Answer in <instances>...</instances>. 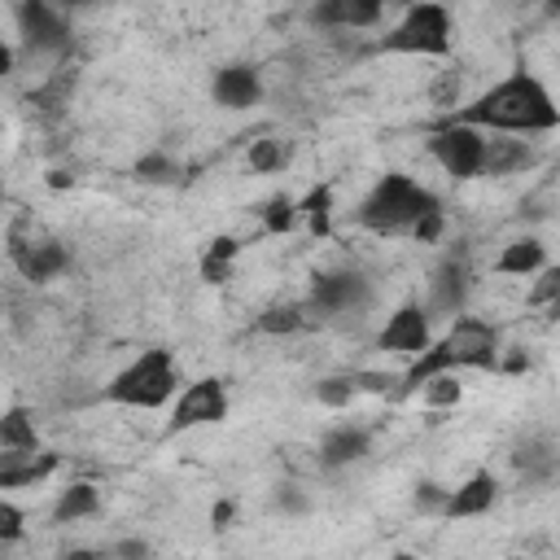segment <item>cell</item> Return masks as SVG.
<instances>
[{
    "instance_id": "cell-1",
    "label": "cell",
    "mask_w": 560,
    "mask_h": 560,
    "mask_svg": "<svg viewBox=\"0 0 560 560\" xmlns=\"http://www.w3.org/2000/svg\"><path fill=\"white\" fill-rule=\"evenodd\" d=\"M446 118L477 127L486 136H547L560 131V101L551 96L542 74H534L529 66H512L503 79L481 88Z\"/></svg>"
},
{
    "instance_id": "cell-2",
    "label": "cell",
    "mask_w": 560,
    "mask_h": 560,
    "mask_svg": "<svg viewBox=\"0 0 560 560\" xmlns=\"http://www.w3.org/2000/svg\"><path fill=\"white\" fill-rule=\"evenodd\" d=\"M503 350L508 346H503L499 324L486 319V315L464 311V315H455L446 324V332H438V341L420 359H411L402 368V385H398L394 402H407L429 376H442V372H499Z\"/></svg>"
},
{
    "instance_id": "cell-3",
    "label": "cell",
    "mask_w": 560,
    "mask_h": 560,
    "mask_svg": "<svg viewBox=\"0 0 560 560\" xmlns=\"http://www.w3.org/2000/svg\"><path fill=\"white\" fill-rule=\"evenodd\" d=\"M184 372H179V359L175 350L166 346H149L140 350L136 359H127L101 389V398L109 407H127V411H162L179 398L184 389Z\"/></svg>"
},
{
    "instance_id": "cell-4",
    "label": "cell",
    "mask_w": 560,
    "mask_h": 560,
    "mask_svg": "<svg viewBox=\"0 0 560 560\" xmlns=\"http://www.w3.org/2000/svg\"><path fill=\"white\" fill-rule=\"evenodd\" d=\"M433 210H442V201H438V192L429 184L411 179L407 171H385L363 192V201L354 210V223L363 232H372V236H398V232L411 236V228Z\"/></svg>"
},
{
    "instance_id": "cell-5",
    "label": "cell",
    "mask_w": 560,
    "mask_h": 560,
    "mask_svg": "<svg viewBox=\"0 0 560 560\" xmlns=\"http://www.w3.org/2000/svg\"><path fill=\"white\" fill-rule=\"evenodd\" d=\"M385 57H424V61H446L455 52V13L438 0H416L407 4L372 44Z\"/></svg>"
},
{
    "instance_id": "cell-6",
    "label": "cell",
    "mask_w": 560,
    "mask_h": 560,
    "mask_svg": "<svg viewBox=\"0 0 560 560\" xmlns=\"http://www.w3.org/2000/svg\"><path fill=\"white\" fill-rule=\"evenodd\" d=\"M424 153L455 184L481 179V171H486V131L464 127V122H451V118H438L429 127V136H424Z\"/></svg>"
},
{
    "instance_id": "cell-7",
    "label": "cell",
    "mask_w": 560,
    "mask_h": 560,
    "mask_svg": "<svg viewBox=\"0 0 560 560\" xmlns=\"http://www.w3.org/2000/svg\"><path fill=\"white\" fill-rule=\"evenodd\" d=\"M306 306L315 319H346V315H363L372 306V280L363 271H319L306 289Z\"/></svg>"
},
{
    "instance_id": "cell-8",
    "label": "cell",
    "mask_w": 560,
    "mask_h": 560,
    "mask_svg": "<svg viewBox=\"0 0 560 560\" xmlns=\"http://www.w3.org/2000/svg\"><path fill=\"white\" fill-rule=\"evenodd\" d=\"M232 411V398H228V385L219 376H197L179 389V398L171 402V416H166V433H192V429H214L223 424Z\"/></svg>"
},
{
    "instance_id": "cell-9",
    "label": "cell",
    "mask_w": 560,
    "mask_h": 560,
    "mask_svg": "<svg viewBox=\"0 0 560 560\" xmlns=\"http://www.w3.org/2000/svg\"><path fill=\"white\" fill-rule=\"evenodd\" d=\"M433 341H438V332H433V315L424 311L420 298L398 302V306L385 315V324L376 328V350L398 354V359H407V363L420 359Z\"/></svg>"
},
{
    "instance_id": "cell-10",
    "label": "cell",
    "mask_w": 560,
    "mask_h": 560,
    "mask_svg": "<svg viewBox=\"0 0 560 560\" xmlns=\"http://www.w3.org/2000/svg\"><path fill=\"white\" fill-rule=\"evenodd\" d=\"M468 289H472V271L464 262V254H446L424 284V311L433 319H455L468 311Z\"/></svg>"
},
{
    "instance_id": "cell-11",
    "label": "cell",
    "mask_w": 560,
    "mask_h": 560,
    "mask_svg": "<svg viewBox=\"0 0 560 560\" xmlns=\"http://www.w3.org/2000/svg\"><path fill=\"white\" fill-rule=\"evenodd\" d=\"M13 18H18V39H22V48L48 52V57L70 52V26H66V18H61L52 4L26 0V4H13Z\"/></svg>"
},
{
    "instance_id": "cell-12",
    "label": "cell",
    "mask_w": 560,
    "mask_h": 560,
    "mask_svg": "<svg viewBox=\"0 0 560 560\" xmlns=\"http://www.w3.org/2000/svg\"><path fill=\"white\" fill-rule=\"evenodd\" d=\"M368 455H372V429L354 424V420L328 424L315 442V468L319 472H346V468L363 464Z\"/></svg>"
},
{
    "instance_id": "cell-13",
    "label": "cell",
    "mask_w": 560,
    "mask_h": 560,
    "mask_svg": "<svg viewBox=\"0 0 560 560\" xmlns=\"http://www.w3.org/2000/svg\"><path fill=\"white\" fill-rule=\"evenodd\" d=\"M9 258H13L18 276L31 284H48L70 271V249L57 236H31V241L9 236Z\"/></svg>"
},
{
    "instance_id": "cell-14",
    "label": "cell",
    "mask_w": 560,
    "mask_h": 560,
    "mask_svg": "<svg viewBox=\"0 0 560 560\" xmlns=\"http://www.w3.org/2000/svg\"><path fill=\"white\" fill-rule=\"evenodd\" d=\"M503 499V481L490 472V468H477L468 472L464 481L451 486L446 494V508H442V521H477V516H490Z\"/></svg>"
},
{
    "instance_id": "cell-15",
    "label": "cell",
    "mask_w": 560,
    "mask_h": 560,
    "mask_svg": "<svg viewBox=\"0 0 560 560\" xmlns=\"http://www.w3.org/2000/svg\"><path fill=\"white\" fill-rule=\"evenodd\" d=\"M210 96H214L219 109H232V114L254 109V105L262 101V74H258V66H249V61H228V66H219V70L210 74Z\"/></svg>"
},
{
    "instance_id": "cell-16",
    "label": "cell",
    "mask_w": 560,
    "mask_h": 560,
    "mask_svg": "<svg viewBox=\"0 0 560 560\" xmlns=\"http://www.w3.org/2000/svg\"><path fill=\"white\" fill-rule=\"evenodd\" d=\"M306 18L319 31H376L385 22V4L381 0H319Z\"/></svg>"
},
{
    "instance_id": "cell-17",
    "label": "cell",
    "mask_w": 560,
    "mask_h": 560,
    "mask_svg": "<svg viewBox=\"0 0 560 560\" xmlns=\"http://www.w3.org/2000/svg\"><path fill=\"white\" fill-rule=\"evenodd\" d=\"M542 267H547V245L538 236H512L508 245H499V254L490 262V271L508 276V280H534Z\"/></svg>"
},
{
    "instance_id": "cell-18",
    "label": "cell",
    "mask_w": 560,
    "mask_h": 560,
    "mask_svg": "<svg viewBox=\"0 0 560 560\" xmlns=\"http://www.w3.org/2000/svg\"><path fill=\"white\" fill-rule=\"evenodd\" d=\"M538 162L534 144L525 136H486V171L481 179H503V175H521Z\"/></svg>"
},
{
    "instance_id": "cell-19",
    "label": "cell",
    "mask_w": 560,
    "mask_h": 560,
    "mask_svg": "<svg viewBox=\"0 0 560 560\" xmlns=\"http://www.w3.org/2000/svg\"><path fill=\"white\" fill-rule=\"evenodd\" d=\"M39 451L44 446H39L35 416L22 402L4 407V416H0V459H26V455H39Z\"/></svg>"
},
{
    "instance_id": "cell-20",
    "label": "cell",
    "mask_w": 560,
    "mask_h": 560,
    "mask_svg": "<svg viewBox=\"0 0 560 560\" xmlns=\"http://www.w3.org/2000/svg\"><path fill=\"white\" fill-rule=\"evenodd\" d=\"M298 210H302V228L311 232V241H332V232H337V192H332V184H311L298 197Z\"/></svg>"
},
{
    "instance_id": "cell-21",
    "label": "cell",
    "mask_w": 560,
    "mask_h": 560,
    "mask_svg": "<svg viewBox=\"0 0 560 560\" xmlns=\"http://www.w3.org/2000/svg\"><path fill=\"white\" fill-rule=\"evenodd\" d=\"M311 324H319V319L311 315L306 302H271L254 315V332H262V337H298Z\"/></svg>"
},
{
    "instance_id": "cell-22",
    "label": "cell",
    "mask_w": 560,
    "mask_h": 560,
    "mask_svg": "<svg viewBox=\"0 0 560 560\" xmlns=\"http://www.w3.org/2000/svg\"><path fill=\"white\" fill-rule=\"evenodd\" d=\"M57 468H61L57 451H39L26 459H0V490H31V486L48 481Z\"/></svg>"
},
{
    "instance_id": "cell-23",
    "label": "cell",
    "mask_w": 560,
    "mask_h": 560,
    "mask_svg": "<svg viewBox=\"0 0 560 560\" xmlns=\"http://www.w3.org/2000/svg\"><path fill=\"white\" fill-rule=\"evenodd\" d=\"M512 464H516V472H521L525 481H551V477L560 472V451H556V442H547V438H525V442L512 451Z\"/></svg>"
},
{
    "instance_id": "cell-24",
    "label": "cell",
    "mask_w": 560,
    "mask_h": 560,
    "mask_svg": "<svg viewBox=\"0 0 560 560\" xmlns=\"http://www.w3.org/2000/svg\"><path fill=\"white\" fill-rule=\"evenodd\" d=\"M96 512H101V490L92 481H70L66 490H57L52 525H74V521H88Z\"/></svg>"
},
{
    "instance_id": "cell-25",
    "label": "cell",
    "mask_w": 560,
    "mask_h": 560,
    "mask_svg": "<svg viewBox=\"0 0 560 560\" xmlns=\"http://www.w3.org/2000/svg\"><path fill=\"white\" fill-rule=\"evenodd\" d=\"M293 228H302L298 197H293V192H271V197L258 206V232H262V236H289Z\"/></svg>"
},
{
    "instance_id": "cell-26",
    "label": "cell",
    "mask_w": 560,
    "mask_h": 560,
    "mask_svg": "<svg viewBox=\"0 0 560 560\" xmlns=\"http://www.w3.org/2000/svg\"><path fill=\"white\" fill-rule=\"evenodd\" d=\"M289 158H293V149H289V140H280V136H254V140L245 144V166H249L254 175H280V171L289 166Z\"/></svg>"
},
{
    "instance_id": "cell-27",
    "label": "cell",
    "mask_w": 560,
    "mask_h": 560,
    "mask_svg": "<svg viewBox=\"0 0 560 560\" xmlns=\"http://www.w3.org/2000/svg\"><path fill=\"white\" fill-rule=\"evenodd\" d=\"M315 402L324 407V411H350L363 394H359V385H354V372H328V376H319L315 381Z\"/></svg>"
},
{
    "instance_id": "cell-28",
    "label": "cell",
    "mask_w": 560,
    "mask_h": 560,
    "mask_svg": "<svg viewBox=\"0 0 560 560\" xmlns=\"http://www.w3.org/2000/svg\"><path fill=\"white\" fill-rule=\"evenodd\" d=\"M411 398H420L424 411H451L464 402V381H459V372H442V376H429Z\"/></svg>"
},
{
    "instance_id": "cell-29",
    "label": "cell",
    "mask_w": 560,
    "mask_h": 560,
    "mask_svg": "<svg viewBox=\"0 0 560 560\" xmlns=\"http://www.w3.org/2000/svg\"><path fill=\"white\" fill-rule=\"evenodd\" d=\"M525 306L529 311H547V319H560V262H547L534 284L525 289Z\"/></svg>"
},
{
    "instance_id": "cell-30",
    "label": "cell",
    "mask_w": 560,
    "mask_h": 560,
    "mask_svg": "<svg viewBox=\"0 0 560 560\" xmlns=\"http://www.w3.org/2000/svg\"><path fill=\"white\" fill-rule=\"evenodd\" d=\"M429 101L442 109V118H446V114H455V109L464 105V74H459V70H451V66H446V70H438V74H433V83H429Z\"/></svg>"
},
{
    "instance_id": "cell-31",
    "label": "cell",
    "mask_w": 560,
    "mask_h": 560,
    "mask_svg": "<svg viewBox=\"0 0 560 560\" xmlns=\"http://www.w3.org/2000/svg\"><path fill=\"white\" fill-rule=\"evenodd\" d=\"M350 372H354V385H359L363 398H385V402L398 398L402 372H381V368H350Z\"/></svg>"
},
{
    "instance_id": "cell-32",
    "label": "cell",
    "mask_w": 560,
    "mask_h": 560,
    "mask_svg": "<svg viewBox=\"0 0 560 560\" xmlns=\"http://www.w3.org/2000/svg\"><path fill=\"white\" fill-rule=\"evenodd\" d=\"M179 175V162L166 153V149H149L136 158V179L140 184H175Z\"/></svg>"
},
{
    "instance_id": "cell-33",
    "label": "cell",
    "mask_w": 560,
    "mask_h": 560,
    "mask_svg": "<svg viewBox=\"0 0 560 560\" xmlns=\"http://www.w3.org/2000/svg\"><path fill=\"white\" fill-rule=\"evenodd\" d=\"M22 538H26V508L4 494V499H0V542L13 547V542H22Z\"/></svg>"
},
{
    "instance_id": "cell-34",
    "label": "cell",
    "mask_w": 560,
    "mask_h": 560,
    "mask_svg": "<svg viewBox=\"0 0 560 560\" xmlns=\"http://www.w3.org/2000/svg\"><path fill=\"white\" fill-rule=\"evenodd\" d=\"M446 494H451V486H438V481H420V486H416V494H411V508H416L420 516H438V521H442Z\"/></svg>"
},
{
    "instance_id": "cell-35",
    "label": "cell",
    "mask_w": 560,
    "mask_h": 560,
    "mask_svg": "<svg viewBox=\"0 0 560 560\" xmlns=\"http://www.w3.org/2000/svg\"><path fill=\"white\" fill-rule=\"evenodd\" d=\"M241 249H245V241L241 236H232V232H219V236H210L206 241V258H219V262H236L241 258Z\"/></svg>"
},
{
    "instance_id": "cell-36",
    "label": "cell",
    "mask_w": 560,
    "mask_h": 560,
    "mask_svg": "<svg viewBox=\"0 0 560 560\" xmlns=\"http://www.w3.org/2000/svg\"><path fill=\"white\" fill-rule=\"evenodd\" d=\"M442 232H446V210H433V214H424V219L411 228V241H416V245H438Z\"/></svg>"
},
{
    "instance_id": "cell-37",
    "label": "cell",
    "mask_w": 560,
    "mask_h": 560,
    "mask_svg": "<svg viewBox=\"0 0 560 560\" xmlns=\"http://www.w3.org/2000/svg\"><path fill=\"white\" fill-rule=\"evenodd\" d=\"M276 508H280V512H289V516H302V512L311 508V494H306L302 486H293V481H289V486H280V490H276Z\"/></svg>"
},
{
    "instance_id": "cell-38",
    "label": "cell",
    "mask_w": 560,
    "mask_h": 560,
    "mask_svg": "<svg viewBox=\"0 0 560 560\" xmlns=\"http://www.w3.org/2000/svg\"><path fill=\"white\" fill-rule=\"evenodd\" d=\"M197 276H201L206 284H228V280L236 276V262H219V258H206V254H201V262H197Z\"/></svg>"
},
{
    "instance_id": "cell-39",
    "label": "cell",
    "mask_w": 560,
    "mask_h": 560,
    "mask_svg": "<svg viewBox=\"0 0 560 560\" xmlns=\"http://www.w3.org/2000/svg\"><path fill=\"white\" fill-rule=\"evenodd\" d=\"M149 556H153V547L144 538H118L109 547V560H149Z\"/></svg>"
},
{
    "instance_id": "cell-40",
    "label": "cell",
    "mask_w": 560,
    "mask_h": 560,
    "mask_svg": "<svg viewBox=\"0 0 560 560\" xmlns=\"http://www.w3.org/2000/svg\"><path fill=\"white\" fill-rule=\"evenodd\" d=\"M232 516H236V503H232V499H219V503L210 508V525H214V529H228Z\"/></svg>"
},
{
    "instance_id": "cell-41",
    "label": "cell",
    "mask_w": 560,
    "mask_h": 560,
    "mask_svg": "<svg viewBox=\"0 0 560 560\" xmlns=\"http://www.w3.org/2000/svg\"><path fill=\"white\" fill-rule=\"evenodd\" d=\"M44 184H48L52 192H66V188H74V171H66V166H52V171L44 175Z\"/></svg>"
},
{
    "instance_id": "cell-42",
    "label": "cell",
    "mask_w": 560,
    "mask_h": 560,
    "mask_svg": "<svg viewBox=\"0 0 560 560\" xmlns=\"http://www.w3.org/2000/svg\"><path fill=\"white\" fill-rule=\"evenodd\" d=\"M61 560H109V551H96V547H70Z\"/></svg>"
},
{
    "instance_id": "cell-43",
    "label": "cell",
    "mask_w": 560,
    "mask_h": 560,
    "mask_svg": "<svg viewBox=\"0 0 560 560\" xmlns=\"http://www.w3.org/2000/svg\"><path fill=\"white\" fill-rule=\"evenodd\" d=\"M394 560H416V556L411 551H394Z\"/></svg>"
}]
</instances>
